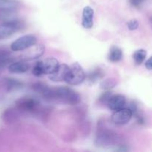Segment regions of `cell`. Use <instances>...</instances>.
I'll list each match as a JSON object with an SVG mask.
<instances>
[{"instance_id": "cell-1", "label": "cell", "mask_w": 152, "mask_h": 152, "mask_svg": "<svg viewBox=\"0 0 152 152\" xmlns=\"http://www.w3.org/2000/svg\"><path fill=\"white\" fill-rule=\"evenodd\" d=\"M53 101L63 102L67 105H75L81 102V96L73 89L67 87L53 88Z\"/></svg>"}, {"instance_id": "cell-2", "label": "cell", "mask_w": 152, "mask_h": 152, "mask_svg": "<svg viewBox=\"0 0 152 152\" xmlns=\"http://www.w3.org/2000/svg\"><path fill=\"white\" fill-rule=\"evenodd\" d=\"M19 3L16 0H0V21L2 22L17 19Z\"/></svg>"}, {"instance_id": "cell-3", "label": "cell", "mask_w": 152, "mask_h": 152, "mask_svg": "<svg viewBox=\"0 0 152 152\" xmlns=\"http://www.w3.org/2000/svg\"><path fill=\"white\" fill-rule=\"evenodd\" d=\"M86 79V74L78 62H74L69 67L65 81L71 86H77L83 83Z\"/></svg>"}, {"instance_id": "cell-4", "label": "cell", "mask_w": 152, "mask_h": 152, "mask_svg": "<svg viewBox=\"0 0 152 152\" xmlns=\"http://www.w3.org/2000/svg\"><path fill=\"white\" fill-rule=\"evenodd\" d=\"M16 105L19 111L24 112L37 114L41 111L39 102L33 97L20 98L16 101Z\"/></svg>"}, {"instance_id": "cell-5", "label": "cell", "mask_w": 152, "mask_h": 152, "mask_svg": "<svg viewBox=\"0 0 152 152\" xmlns=\"http://www.w3.org/2000/svg\"><path fill=\"white\" fill-rule=\"evenodd\" d=\"M22 27H23V22L18 19L2 22L0 25V39L10 37L14 33L20 31Z\"/></svg>"}, {"instance_id": "cell-6", "label": "cell", "mask_w": 152, "mask_h": 152, "mask_svg": "<svg viewBox=\"0 0 152 152\" xmlns=\"http://www.w3.org/2000/svg\"><path fill=\"white\" fill-rule=\"evenodd\" d=\"M117 134L112 131L102 129L98 132L96 137V144L98 146H111L117 142Z\"/></svg>"}, {"instance_id": "cell-7", "label": "cell", "mask_w": 152, "mask_h": 152, "mask_svg": "<svg viewBox=\"0 0 152 152\" xmlns=\"http://www.w3.org/2000/svg\"><path fill=\"white\" fill-rule=\"evenodd\" d=\"M37 39L35 36L31 34L25 35L15 40L10 45V48L13 51H20L37 44Z\"/></svg>"}, {"instance_id": "cell-8", "label": "cell", "mask_w": 152, "mask_h": 152, "mask_svg": "<svg viewBox=\"0 0 152 152\" xmlns=\"http://www.w3.org/2000/svg\"><path fill=\"white\" fill-rule=\"evenodd\" d=\"M24 50L25 51H24L20 55V60L27 62V61L38 59L39 57L42 56L45 52V47L42 44H35Z\"/></svg>"}, {"instance_id": "cell-9", "label": "cell", "mask_w": 152, "mask_h": 152, "mask_svg": "<svg viewBox=\"0 0 152 152\" xmlns=\"http://www.w3.org/2000/svg\"><path fill=\"white\" fill-rule=\"evenodd\" d=\"M132 111L129 108H123L114 111L111 116V120L113 123L117 125H125L129 123L132 119Z\"/></svg>"}, {"instance_id": "cell-10", "label": "cell", "mask_w": 152, "mask_h": 152, "mask_svg": "<svg viewBox=\"0 0 152 152\" xmlns=\"http://www.w3.org/2000/svg\"><path fill=\"white\" fill-rule=\"evenodd\" d=\"M69 70V66L66 64H61L58 65L56 69L49 74L48 77L51 81L53 82H62L65 81L67 74Z\"/></svg>"}, {"instance_id": "cell-11", "label": "cell", "mask_w": 152, "mask_h": 152, "mask_svg": "<svg viewBox=\"0 0 152 152\" xmlns=\"http://www.w3.org/2000/svg\"><path fill=\"white\" fill-rule=\"evenodd\" d=\"M126 103V99L123 95L115 94L111 95L110 99H108L107 105L108 108L112 111H117L120 108H124Z\"/></svg>"}, {"instance_id": "cell-12", "label": "cell", "mask_w": 152, "mask_h": 152, "mask_svg": "<svg viewBox=\"0 0 152 152\" xmlns=\"http://www.w3.org/2000/svg\"><path fill=\"white\" fill-rule=\"evenodd\" d=\"M40 64H41L43 74H48V75L53 73L59 65L57 59L53 57H49L44 60L40 61Z\"/></svg>"}, {"instance_id": "cell-13", "label": "cell", "mask_w": 152, "mask_h": 152, "mask_svg": "<svg viewBox=\"0 0 152 152\" xmlns=\"http://www.w3.org/2000/svg\"><path fill=\"white\" fill-rule=\"evenodd\" d=\"M94 11L90 6H86L83 9V16H82V25L86 29L92 28L94 24Z\"/></svg>"}, {"instance_id": "cell-14", "label": "cell", "mask_w": 152, "mask_h": 152, "mask_svg": "<svg viewBox=\"0 0 152 152\" xmlns=\"http://www.w3.org/2000/svg\"><path fill=\"white\" fill-rule=\"evenodd\" d=\"M30 65L26 61L19 60L17 62H13L10 64L8 66V70L10 73L13 74H22L30 69Z\"/></svg>"}, {"instance_id": "cell-15", "label": "cell", "mask_w": 152, "mask_h": 152, "mask_svg": "<svg viewBox=\"0 0 152 152\" xmlns=\"http://www.w3.org/2000/svg\"><path fill=\"white\" fill-rule=\"evenodd\" d=\"M4 85L7 91H17L23 88V83L13 78H7L4 80Z\"/></svg>"}, {"instance_id": "cell-16", "label": "cell", "mask_w": 152, "mask_h": 152, "mask_svg": "<svg viewBox=\"0 0 152 152\" xmlns=\"http://www.w3.org/2000/svg\"><path fill=\"white\" fill-rule=\"evenodd\" d=\"M108 60L112 62H117L123 58V51L121 49L117 46H113L108 53Z\"/></svg>"}, {"instance_id": "cell-17", "label": "cell", "mask_w": 152, "mask_h": 152, "mask_svg": "<svg viewBox=\"0 0 152 152\" xmlns=\"http://www.w3.org/2000/svg\"><path fill=\"white\" fill-rule=\"evenodd\" d=\"M147 53L144 49H139L133 54V59L137 65H141L146 57Z\"/></svg>"}, {"instance_id": "cell-18", "label": "cell", "mask_w": 152, "mask_h": 152, "mask_svg": "<svg viewBox=\"0 0 152 152\" xmlns=\"http://www.w3.org/2000/svg\"><path fill=\"white\" fill-rule=\"evenodd\" d=\"M117 83V80H116L115 78H112V77H111V78H108L106 79V80L101 82L99 86H100L101 88L103 89V90L108 91L110 90V89L115 87Z\"/></svg>"}, {"instance_id": "cell-19", "label": "cell", "mask_w": 152, "mask_h": 152, "mask_svg": "<svg viewBox=\"0 0 152 152\" xmlns=\"http://www.w3.org/2000/svg\"><path fill=\"white\" fill-rule=\"evenodd\" d=\"M12 62H13V58L10 53L4 52L0 53V68H4Z\"/></svg>"}, {"instance_id": "cell-20", "label": "cell", "mask_w": 152, "mask_h": 152, "mask_svg": "<svg viewBox=\"0 0 152 152\" xmlns=\"http://www.w3.org/2000/svg\"><path fill=\"white\" fill-rule=\"evenodd\" d=\"M103 71L101 69H99V68H96V69L91 71V72L88 74V80H90L91 82H92V83H95V82H96L97 80L102 79V77H103Z\"/></svg>"}, {"instance_id": "cell-21", "label": "cell", "mask_w": 152, "mask_h": 152, "mask_svg": "<svg viewBox=\"0 0 152 152\" xmlns=\"http://www.w3.org/2000/svg\"><path fill=\"white\" fill-rule=\"evenodd\" d=\"M48 86H47L46 84L42 83H34V85H32V89L34 91L37 92L38 94H39L40 95L43 93V92L45 91V89Z\"/></svg>"}, {"instance_id": "cell-22", "label": "cell", "mask_w": 152, "mask_h": 152, "mask_svg": "<svg viewBox=\"0 0 152 152\" xmlns=\"http://www.w3.org/2000/svg\"><path fill=\"white\" fill-rule=\"evenodd\" d=\"M111 95H112L111 92H110V91L104 92V93L102 94L100 96H99V102L100 104H102V105H105V104H106L107 105L108 99H110V97L111 96Z\"/></svg>"}, {"instance_id": "cell-23", "label": "cell", "mask_w": 152, "mask_h": 152, "mask_svg": "<svg viewBox=\"0 0 152 152\" xmlns=\"http://www.w3.org/2000/svg\"><path fill=\"white\" fill-rule=\"evenodd\" d=\"M32 73L34 76H36V77H41V76L43 75L42 70V67H41V64H40V61L39 62H37V63L35 64L34 68H33Z\"/></svg>"}, {"instance_id": "cell-24", "label": "cell", "mask_w": 152, "mask_h": 152, "mask_svg": "<svg viewBox=\"0 0 152 152\" xmlns=\"http://www.w3.org/2000/svg\"><path fill=\"white\" fill-rule=\"evenodd\" d=\"M139 27V22L137 19H131L129 22H128V28L131 31H134V30L137 29Z\"/></svg>"}, {"instance_id": "cell-25", "label": "cell", "mask_w": 152, "mask_h": 152, "mask_svg": "<svg viewBox=\"0 0 152 152\" xmlns=\"http://www.w3.org/2000/svg\"><path fill=\"white\" fill-rule=\"evenodd\" d=\"M141 2L142 1L140 0H130V3L132 4V5L134 6V7H139Z\"/></svg>"}, {"instance_id": "cell-26", "label": "cell", "mask_w": 152, "mask_h": 152, "mask_svg": "<svg viewBox=\"0 0 152 152\" xmlns=\"http://www.w3.org/2000/svg\"><path fill=\"white\" fill-rule=\"evenodd\" d=\"M145 65L147 69L151 70V57H150L148 60H146Z\"/></svg>"}, {"instance_id": "cell-27", "label": "cell", "mask_w": 152, "mask_h": 152, "mask_svg": "<svg viewBox=\"0 0 152 152\" xmlns=\"http://www.w3.org/2000/svg\"><path fill=\"white\" fill-rule=\"evenodd\" d=\"M140 1H143V0H140Z\"/></svg>"}]
</instances>
